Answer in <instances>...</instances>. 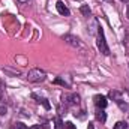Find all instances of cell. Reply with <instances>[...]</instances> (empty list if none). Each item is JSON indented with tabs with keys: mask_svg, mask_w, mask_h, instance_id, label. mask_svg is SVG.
<instances>
[{
	"mask_svg": "<svg viewBox=\"0 0 129 129\" xmlns=\"http://www.w3.org/2000/svg\"><path fill=\"white\" fill-rule=\"evenodd\" d=\"M98 48H99V51L104 54V56H108L110 54V48H108V45H107V41H105V35H104V29L99 26L98 27Z\"/></svg>",
	"mask_w": 129,
	"mask_h": 129,
	"instance_id": "obj_1",
	"label": "cell"
},
{
	"mask_svg": "<svg viewBox=\"0 0 129 129\" xmlns=\"http://www.w3.org/2000/svg\"><path fill=\"white\" fill-rule=\"evenodd\" d=\"M32 98H33V99H36L39 104H42V105L45 107V110H50V108H51V105L48 104V101H47V99H44V98H39L38 95H35V93L32 95Z\"/></svg>",
	"mask_w": 129,
	"mask_h": 129,
	"instance_id": "obj_9",
	"label": "cell"
},
{
	"mask_svg": "<svg viewBox=\"0 0 129 129\" xmlns=\"http://www.w3.org/2000/svg\"><path fill=\"white\" fill-rule=\"evenodd\" d=\"M114 129H128V123H125V122H117V123L114 125Z\"/></svg>",
	"mask_w": 129,
	"mask_h": 129,
	"instance_id": "obj_12",
	"label": "cell"
},
{
	"mask_svg": "<svg viewBox=\"0 0 129 129\" xmlns=\"http://www.w3.org/2000/svg\"><path fill=\"white\" fill-rule=\"evenodd\" d=\"M54 123H56V129H63V123H62L60 117H56L54 119Z\"/></svg>",
	"mask_w": 129,
	"mask_h": 129,
	"instance_id": "obj_13",
	"label": "cell"
},
{
	"mask_svg": "<svg viewBox=\"0 0 129 129\" xmlns=\"http://www.w3.org/2000/svg\"><path fill=\"white\" fill-rule=\"evenodd\" d=\"M120 2H123V3H128L129 0H120Z\"/></svg>",
	"mask_w": 129,
	"mask_h": 129,
	"instance_id": "obj_19",
	"label": "cell"
},
{
	"mask_svg": "<svg viewBox=\"0 0 129 129\" xmlns=\"http://www.w3.org/2000/svg\"><path fill=\"white\" fill-rule=\"evenodd\" d=\"M63 102L68 105H77L80 104V96L77 93H72V95H64L63 96Z\"/></svg>",
	"mask_w": 129,
	"mask_h": 129,
	"instance_id": "obj_5",
	"label": "cell"
},
{
	"mask_svg": "<svg viewBox=\"0 0 129 129\" xmlns=\"http://www.w3.org/2000/svg\"><path fill=\"white\" fill-rule=\"evenodd\" d=\"M63 129H77V128H75V125H74L72 122H66L64 126H63Z\"/></svg>",
	"mask_w": 129,
	"mask_h": 129,
	"instance_id": "obj_14",
	"label": "cell"
},
{
	"mask_svg": "<svg viewBox=\"0 0 129 129\" xmlns=\"http://www.w3.org/2000/svg\"><path fill=\"white\" fill-rule=\"evenodd\" d=\"M95 117H96L98 122H101V123H105V122H107V114H105V111H104L102 108H98L96 110Z\"/></svg>",
	"mask_w": 129,
	"mask_h": 129,
	"instance_id": "obj_7",
	"label": "cell"
},
{
	"mask_svg": "<svg viewBox=\"0 0 129 129\" xmlns=\"http://www.w3.org/2000/svg\"><path fill=\"white\" fill-rule=\"evenodd\" d=\"M45 78H47V74H45L44 71L38 69V68L29 71V74H27V80L32 81V83H41V81H44Z\"/></svg>",
	"mask_w": 129,
	"mask_h": 129,
	"instance_id": "obj_2",
	"label": "cell"
},
{
	"mask_svg": "<svg viewBox=\"0 0 129 129\" xmlns=\"http://www.w3.org/2000/svg\"><path fill=\"white\" fill-rule=\"evenodd\" d=\"M93 102H95V105H96L98 108H102V110L108 105V101H107V98L104 96V95H95L93 96Z\"/></svg>",
	"mask_w": 129,
	"mask_h": 129,
	"instance_id": "obj_4",
	"label": "cell"
},
{
	"mask_svg": "<svg viewBox=\"0 0 129 129\" xmlns=\"http://www.w3.org/2000/svg\"><path fill=\"white\" fill-rule=\"evenodd\" d=\"M87 129H95V126H93V123H89V126H87Z\"/></svg>",
	"mask_w": 129,
	"mask_h": 129,
	"instance_id": "obj_17",
	"label": "cell"
},
{
	"mask_svg": "<svg viewBox=\"0 0 129 129\" xmlns=\"http://www.w3.org/2000/svg\"><path fill=\"white\" fill-rule=\"evenodd\" d=\"M126 17L129 18V6H128V9H126Z\"/></svg>",
	"mask_w": 129,
	"mask_h": 129,
	"instance_id": "obj_18",
	"label": "cell"
},
{
	"mask_svg": "<svg viewBox=\"0 0 129 129\" xmlns=\"http://www.w3.org/2000/svg\"><path fill=\"white\" fill-rule=\"evenodd\" d=\"M11 129H29L24 123H21V122H15L12 126H11Z\"/></svg>",
	"mask_w": 129,
	"mask_h": 129,
	"instance_id": "obj_11",
	"label": "cell"
},
{
	"mask_svg": "<svg viewBox=\"0 0 129 129\" xmlns=\"http://www.w3.org/2000/svg\"><path fill=\"white\" fill-rule=\"evenodd\" d=\"M110 2H111V0H110Z\"/></svg>",
	"mask_w": 129,
	"mask_h": 129,
	"instance_id": "obj_20",
	"label": "cell"
},
{
	"mask_svg": "<svg viewBox=\"0 0 129 129\" xmlns=\"http://www.w3.org/2000/svg\"><path fill=\"white\" fill-rule=\"evenodd\" d=\"M3 114H6V107H2L0 105V116H3Z\"/></svg>",
	"mask_w": 129,
	"mask_h": 129,
	"instance_id": "obj_15",
	"label": "cell"
},
{
	"mask_svg": "<svg viewBox=\"0 0 129 129\" xmlns=\"http://www.w3.org/2000/svg\"><path fill=\"white\" fill-rule=\"evenodd\" d=\"M63 39L69 44V45H72V47H80V42H78V38H75V36H71V35H66L63 36Z\"/></svg>",
	"mask_w": 129,
	"mask_h": 129,
	"instance_id": "obj_8",
	"label": "cell"
},
{
	"mask_svg": "<svg viewBox=\"0 0 129 129\" xmlns=\"http://www.w3.org/2000/svg\"><path fill=\"white\" fill-rule=\"evenodd\" d=\"M80 12H81V14H83L84 17H89V15L92 14V11H90V8H89L87 5H83V6L80 8Z\"/></svg>",
	"mask_w": 129,
	"mask_h": 129,
	"instance_id": "obj_10",
	"label": "cell"
},
{
	"mask_svg": "<svg viewBox=\"0 0 129 129\" xmlns=\"http://www.w3.org/2000/svg\"><path fill=\"white\" fill-rule=\"evenodd\" d=\"M54 83H56V84H63V86H64V81H62L60 78H57V80H56Z\"/></svg>",
	"mask_w": 129,
	"mask_h": 129,
	"instance_id": "obj_16",
	"label": "cell"
},
{
	"mask_svg": "<svg viewBox=\"0 0 129 129\" xmlns=\"http://www.w3.org/2000/svg\"><path fill=\"white\" fill-rule=\"evenodd\" d=\"M56 8H57V12L60 14V15H64V17H68L71 12H69V9L64 6V3L62 2V0H59L57 3H56Z\"/></svg>",
	"mask_w": 129,
	"mask_h": 129,
	"instance_id": "obj_6",
	"label": "cell"
},
{
	"mask_svg": "<svg viewBox=\"0 0 129 129\" xmlns=\"http://www.w3.org/2000/svg\"><path fill=\"white\" fill-rule=\"evenodd\" d=\"M110 96L116 99V104L120 107V110H123V111H128L129 110V105L126 102H123V99L120 98V93H117V92H110Z\"/></svg>",
	"mask_w": 129,
	"mask_h": 129,
	"instance_id": "obj_3",
	"label": "cell"
}]
</instances>
